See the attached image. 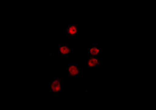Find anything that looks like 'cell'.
I'll list each match as a JSON object with an SVG mask.
<instances>
[{"instance_id":"cell-2","label":"cell","mask_w":156,"mask_h":110,"mask_svg":"<svg viewBox=\"0 0 156 110\" xmlns=\"http://www.w3.org/2000/svg\"><path fill=\"white\" fill-rule=\"evenodd\" d=\"M100 64V61L99 59L96 57L91 56L87 60V69L95 68Z\"/></svg>"},{"instance_id":"cell-1","label":"cell","mask_w":156,"mask_h":110,"mask_svg":"<svg viewBox=\"0 0 156 110\" xmlns=\"http://www.w3.org/2000/svg\"><path fill=\"white\" fill-rule=\"evenodd\" d=\"M50 88L51 91L55 93L61 92L62 91V85L59 78H56L52 80L50 83Z\"/></svg>"},{"instance_id":"cell-5","label":"cell","mask_w":156,"mask_h":110,"mask_svg":"<svg viewBox=\"0 0 156 110\" xmlns=\"http://www.w3.org/2000/svg\"><path fill=\"white\" fill-rule=\"evenodd\" d=\"M59 52L60 54L68 55L72 52V50L68 46L61 45L59 46Z\"/></svg>"},{"instance_id":"cell-4","label":"cell","mask_w":156,"mask_h":110,"mask_svg":"<svg viewBox=\"0 0 156 110\" xmlns=\"http://www.w3.org/2000/svg\"><path fill=\"white\" fill-rule=\"evenodd\" d=\"M66 34L69 37L76 36L77 34L78 28L75 25H67L66 26Z\"/></svg>"},{"instance_id":"cell-6","label":"cell","mask_w":156,"mask_h":110,"mask_svg":"<svg viewBox=\"0 0 156 110\" xmlns=\"http://www.w3.org/2000/svg\"><path fill=\"white\" fill-rule=\"evenodd\" d=\"M89 51H90V54L93 57H95L97 55H99L100 54L101 52L100 49L98 48L97 47L94 46L91 47Z\"/></svg>"},{"instance_id":"cell-3","label":"cell","mask_w":156,"mask_h":110,"mask_svg":"<svg viewBox=\"0 0 156 110\" xmlns=\"http://www.w3.org/2000/svg\"><path fill=\"white\" fill-rule=\"evenodd\" d=\"M69 77L70 78L76 77L80 74V69L77 66H71L66 68Z\"/></svg>"}]
</instances>
